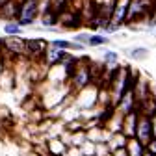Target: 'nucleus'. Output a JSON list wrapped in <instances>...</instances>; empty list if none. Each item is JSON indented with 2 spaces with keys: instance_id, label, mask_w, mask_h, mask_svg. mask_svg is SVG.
<instances>
[{
  "instance_id": "nucleus-1",
  "label": "nucleus",
  "mask_w": 156,
  "mask_h": 156,
  "mask_svg": "<svg viewBox=\"0 0 156 156\" xmlns=\"http://www.w3.org/2000/svg\"><path fill=\"white\" fill-rule=\"evenodd\" d=\"M69 89L71 93H78L80 89L93 84V67L87 60H78L73 74L69 76Z\"/></svg>"
},
{
  "instance_id": "nucleus-2",
  "label": "nucleus",
  "mask_w": 156,
  "mask_h": 156,
  "mask_svg": "<svg viewBox=\"0 0 156 156\" xmlns=\"http://www.w3.org/2000/svg\"><path fill=\"white\" fill-rule=\"evenodd\" d=\"M39 11H41V2H39V0H21L17 23L23 28L34 26L37 23V19H39Z\"/></svg>"
},
{
  "instance_id": "nucleus-3",
  "label": "nucleus",
  "mask_w": 156,
  "mask_h": 156,
  "mask_svg": "<svg viewBox=\"0 0 156 156\" xmlns=\"http://www.w3.org/2000/svg\"><path fill=\"white\" fill-rule=\"evenodd\" d=\"M74 101H76L74 104H76L78 110H84V112L86 110H95L97 106H99V87H95L91 84V86L80 89L76 93Z\"/></svg>"
},
{
  "instance_id": "nucleus-4",
  "label": "nucleus",
  "mask_w": 156,
  "mask_h": 156,
  "mask_svg": "<svg viewBox=\"0 0 156 156\" xmlns=\"http://www.w3.org/2000/svg\"><path fill=\"white\" fill-rule=\"evenodd\" d=\"M58 24H60L62 30H74L78 26L86 24L82 13L78 9H69V8H63L62 11H58Z\"/></svg>"
},
{
  "instance_id": "nucleus-5",
  "label": "nucleus",
  "mask_w": 156,
  "mask_h": 156,
  "mask_svg": "<svg viewBox=\"0 0 156 156\" xmlns=\"http://www.w3.org/2000/svg\"><path fill=\"white\" fill-rule=\"evenodd\" d=\"M48 45V39L45 37H32L26 39V50H24V58L30 62H39L41 56L45 52V47Z\"/></svg>"
},
{
  "instance_id": "nucleus-6",
  "label": "nucleus",
  "mask_w": 156,
  "mask_h": 156,
  "mask_svg": "<svg viewBox=\"0 0 156 156\" xmlns=\"http://www.w3.org/2000/svg\"><path fill=\"white\" fill-rule=\"evenodd\" d=\"M136 138H138L143 145H147L154 136H152V125H151V115L140 112V119H138V128H136Z\"/></svg>"
},
{
  "instance_id": "nucleus-7",
  "label": "nucleus",
  "mask_w": 156,
  "mask_h": 156,
  "mask_svg": "<svg viewBox=\"0 0 156 156\" xmlns=\"http://www.w3.org/2000/svg\"><path fill=\"white\" fill-rule=\"evenodd\" d=\"M128 6H130V0H115L113 2V9H112V17L110 21L115 23L117 26H125L126 23V13H128Z\"/></svg>"
},
{
  "instance_id": "nucleus-8",
  "label": "nucleus",
  "mask_w": 156,
  "mask_h": 156,
  "mask_svg": "<svg viewBox=\"0 0 156 156\" xmlns=\"http://www.w3.org/2000/svg\"><path fill=\"white\" fill-rule=\"evenodd\" d=\"M138 119H140V108L134 110L126 115H123V126L121 132L126 138H136V128H138Z\"/></svg>"
},
{
  "instance_id": "nucleus-9",
  "label": "nucleus",
  "mask_w": 156,
  "mask_h": 156,
  "mask_svg": "<svg viewBox=\"0 0 156 156\" xmlns=\"http://www.w3.org/2000/svg\"><path fill=\"white\" fill-rule=\"evenodd\" d=\"M19 4L21 0H6V2L0 6V21H17V15H19Z\"/></svg>"
},
{
  "instance_id": "nucleus-10",
  "label": "nucleus",
  "mask_w": 156,
  "mask_h": 156,
  "mask_svg": "<svg viewBox=\"0 0 156 156\" xmlns=\"http://www.w3.org/2000/svg\"><path fill=\"white\" fill-rule=\"evenodd\" d=\"M112 43V37L102 34V32H91L89 34V39H87V48H101V47H106Z\"/></svg>"
},
{
  "instance_id": "nucleus-11",
  "label": "nucleus",
  "mask_w": 156,
  "mask_h": 156,
  "mask_svg": "<svg viewBox=\"0 0 156 156\" xmlns=\"http://www.w3.org/2000/svg\"><path fill=\"white\" fill-rule=\"evenodd\" d=\"M47 151L50 156H65L67 151H69V145L62 140V138H52L48 143H47Z\"/></svg>"
},
{
  "instance_id": "nucleus-12",
  "label": "nucleus",
  "mask_w": 156,
  "mask_h": 156,
  "mask_svg": "<svg viewBox=\"0 0 156 156\" xmlns=\"http://www.w3.org/2000/svg\"><path fill=\"white\" fill-rule=\"evenodd\" d=\"M101 60H102V65H104V67H108V69H115V67H119L121 56H119V52H115V50H108V48H104Z\"/></svg>"
},
{
  "instance_id": "nucleus-13",
  "label": "nucleus",
  "mask_w": 156,
  "mask_h": 156,
  "mask_svg": "<svg viewBox=\"0 0 156 156\" xmlns=\"http://www.w3.org/2000/svg\"><path fill=\"white\" fill-rule=\"evenodd\" d=\"M126 141H128V138L123 134V132H113V134H110V138H108V147H110V152L112 151H115V149H121V147H126Z\"/></svg>"
},
{
  "instance_id": "nucleus-14",
  "label": "nucleus",
  "mask_w": 156,
  "mask_h": 156,
  "mask_svg": "<svg viewBox=\"0 0 156 156\" xmlns=\"http://www.w3.org/2000/svg\"><path fill=\"white\" fill-rule=\"evenodd\" d=\"M126 54L134 62H145L151 56V48H147V47H132V48L126 50Z\"/></svg>"
},
{
  "instance_id": "nucleus-15",
  "label": "nucleus",
  "mask_w": 156,
  "mask_h": 156,
  "mask_svg": "<svg viewBox=\"0 0 156 156\" xmlns=\"http://www.w3.org/2000/svg\"><path fill=\"white\" fill-rule=\"evenodd\" d=\"M126 151H128V156H141L145 152V145L138 140V138H128L126 141Z\"/></svg>"
},
{
  "instance_id": "nucleus-16",
  "label": "nucleus",
  "mask_w": 156,
  "mask_h": 156,
  "mask_svg": "<svg viewBox=\"0 0 156 156\" xmlns=\"http://www.w3.org/2000/svg\"><path fill=\"white\" fill-rule=\"evenodd\" d=\"M2 32H4V35H23L24 34V28L19 24L17 21H8L2 26Z\"/></svg>"
},
{
  "instance_id": "nucleus-17",
  "label": "nucleus",
  "mask_w": 156,
  "mask_h": 156,
  "mask_svg": "<svg viewBox=\"0 0 156 156\" xmlns=\"http://www.w3.org/2000/svg\"><path fill=\"white\" fill-rule=\"evenodd\" d=\"M119 30H121V26H117V24H115V23H112V21H108V23L101 28V32H102V34H106V35H113V34H117Z\"/></svg>"
},
{
  "instance_id": "nucleus-18",
  "label": "nucleus",
  "mask_w": 156,
  "mask_h": 156,
  "mask_svg": "<svg viewBox=\"0 0 156 156\" xmlns=\"http://www.w3.org/2000/svg\"><path fill=\"white\" fill-rule=\"evenodd\" d=\"M108 154H110V147L106 141L95 143V156H108Z\"/></svg>"
},
{
  "instance_id": "nucleus-19",
  "label": "nucleus",
  "mask_w": 156,
  "mask_h": 156,
  "mask_svg": "<svg viewBox=\"0 0 156 156\" xmlns=\"http://www.w3.org/2000/svg\"><path fill=\"white\" fill-rule=\"evenodd\" d=\"M87 39H89V32H78V34H74L73 41H78V43H82L86 47L87 45Z\"/></svg>"
},
{
  "instance_id": "nucleus-20",
  "label": "nucleus",
  "mask_w": 156,
  "mask_h": 156,
  "mask_svg": "<svg viewBox=\"0 0 156 156\" xmlns=\"http://www.w3.org/2000/svg\"><path fill=\"white\" fill-rule=\"evenodd\" d=\"M145 149H147L151 154H156V138H152V140L145 145Z\"/></svg>"
},
{
  "instance_id": "nucleus-21",
  "label": "nucleus",
  "mask_w": 156,
  "mask_h": 156,
  "mask_svg": "<svg viewBox=\"0 0 156 156\" xmlns=\"http://www.w3.org/2000/svg\"><path fill=\"white\" fill-rule=\"evenodd\" d=\"M112 156H128V151H126V147L115 149V151H112Z\"/></svg>"
},
{
  "instance_id": "nucleus-22",
  "label": "nucleus",
  "mask_w": 156,
  "mask_h": 156,
  "mask_svg": "<svg viewBox=\"0 0 156 156\" xmlns=\"http://www.w3.org/2000/svg\"><path fill=\"white\" fill-rule=\"evenodd\" d=\"M141 156H154V154H151V152H149V151H147V149H145V152H143V154H141Z\"/></svg>"
},
{
  "instance_id": "nucleus-23",
  "label": "nucleus",
  "mask_w": 156,
  "mask_h": 156,
  "mask_svg": "<svg viewBox=\"0 0 156 156\" xmlns=\"http://www.w3.org/2000/svg\"><path fill=\"white\" fill-rule=\"evenodd\" d=\"M154 37H156V32H154Z\"/></svg>"
},
{
  "instance_id": "nucleus-24",
  "label": "nucleus",
  "mask_w": 156,
  "mask_h": 156,
  "mask_svg": "<svg viewBox=\"0 0 156 156\" xmlns=\"http://www.w3.org/2000/svg\"><path fill=\"white\" fill-rule=\"evenodd\" d=\"M108 156H112V152H110V154H108Z\"/></svg>"
},
{
  "instance_id": "nucleus-25",
  "label": "nucleus",
  "mask_w": 156,
  "mask_h": 156,
  "mask_svg": "<svg viewBox=\"0 0 156 156\" xmlns=\"http://www.w3.org/2000/svg\"><path fill=\"white\" fill-rule=\"evenodd\" d=\"M154 156H156V154H154Z\"/></svg>"
}]
</instances>
